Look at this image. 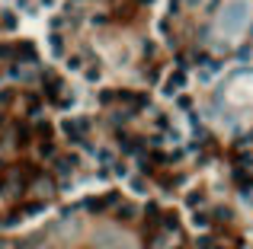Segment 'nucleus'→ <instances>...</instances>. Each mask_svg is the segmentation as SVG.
Listing matches in <instances>:
<instances>
[{
    "mask_svg": "<svg viewBox=\"0 0 253 249\" xmlns=\"http://www.w3.org/2000/svg\"><path fill=\"white\" fill-rule=\"evenodd\" d=\"M183 83H186V77L177 70V74H170V80H167V86H163V93H167V96H173V93L183 90Z\"/></svg>",
    "mask_w": 253,
    "mask_h": 249,
    "instance_id": "nucleus-1",
    "label": "nucleus"
},
{
    "mask_svg": "<svg viewBox=\"0 0 253 249\" xmlns=\"http://www.w3.org/2000/svg\"><path fill=\"white\" fill-rule=\"evenodd\" d=\"M48 48H52L54 54H61V48H64V45H61V38H58V35H52V38H48Z\"/></svg>",
    "mask_w": 253,
    "mask_h": 249,
    "instance_id": "nucleus-2",
    "label": "nucleus"
},
{
    "mask_svg": "<svg viewBox=\"0 0 253 249\" xmlns=\"http://www.w3.org/2000/svg\"><path fill=\"white\" fill-rule=\"evenodd\" d=\"M0 23H3V29H13V26H16V16H13V13H7L3 19H0Z\"/></svg>",
    "mask_w": 253,
    "mask_h": 249,
    "instance_id": "nucleus-3",
    "label": "nucleus"
},
{
    "mask_svg": "<svg viewBox=\"0 0 253 249\" xmlns=\"http://www.w3.org/2000/svg\"><path fill=\"white\" fill-rule=\"evenodd\" d=\"M68 67H71V70H80V67H84V58H71Z\"/></svg>",
    "mask_w": 253,
    "mask_h": 249,
    "instance_id": "nucleus-4",
    "label": "nucleus"
},
{
    "mask_svg": "<svg viewBox=\"0 0 253 249\" xmlns=\"http://www.w3.org/2000/svg\"><path fill=\"white\" fill-rule=\"evenodd\" d=\"M87 80H90V83L100 80V67H90V70H87Z\"/></svg>",
    "mask_w": 253,
    "mask_h": 249,
    "instance_id": "nucleus-5",
    "label": "nucleus"
},
{
    "mask_svg": "<svg viewBox=\"0 0 253 249\" xmlns=\"http://www.w3.org/2000/svg\"><path fill=\"white\" fill-rule=\"evenodd\" d=\"M208 224V214H196V227H205Z\"/></svg>",
    "mask_w": 253,
    "mask_h": 249,
    "instance_id": "nucleus-6",
    "label": "nucleus"
}]
</instances>
